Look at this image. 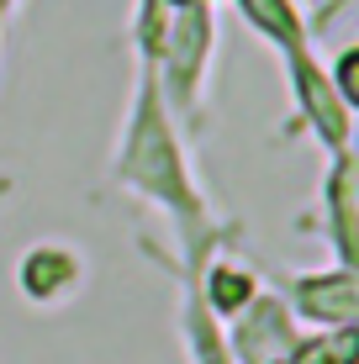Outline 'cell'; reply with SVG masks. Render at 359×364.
<instances>
[{
  "label": "cell",
  "mask_w": 359,
  "mask_h": 364,
  "mask_svg": "<svg viewBox=\"0 0 359 364\" xmlns=\"http://www.w3.org/2000/svg\"><path fill=\"white\" fill-rule=\"evenodd\" d=\"M180 328H185V348H191V364H238L227 333H222V317L201 301L195 280L185 285V311H180Z\"/></svg>",
  "instance_id": "4"
},
{
  "label": "cell",
  "mask_w": 359,
  "mask_h": 364,
  "mask_svg": "<svg viewBox=\"0 0 359 364\" xmlns=\"http://www.w3.org/2000/svg\"><path fill=\"white\" fill-rule=\"evenodd\" d=\"M328 80H333V90H338L343 106L359 111V43H354V48H343V53L333 58V74H328Z\"/></svg>",
  "instance_id": "8"
},
{
  "label": "cell",
  "mask_w": 359,
  "mask_h": 364,
  "mask_svg": "<svg viewBox=\"0 0 359 364\" xmlns=\"http://www.w3.org/2000/svg\"><path fill=\"white\" fill-rule=\"evenodd\" d=\"M74 269H80L74 254H64V248H37L32 259H21V291L32 301H53L74 285Z\"/></svg>",
  "instance_id": "7"
},
{
  "label": "cell",
  "mask_w": 359,
  "mask_h": 364,
  "mask_svg": "<svg viewBox=\"0 0 359 364\" xmlns=\"http://www.w3.org/2000/svg\"><path fill=\"white\" fill-rule=\"evenodd\" d=\"M286 306L312 328H359V264L286 280Z\"/></svg>",
  "instance_id": "3"
},
{
  "label": "cell",
  "mask_w": 359,
  "mask_h": 364,
  "mask_svg": "<svg viewBox=\"0 0 359 364\" xmlns=\"http://www.w3.org/2000/svg\"><path fill=\"white\" fill-rule=\"evenodd\" d=\"M117 180L175 217L180 243H185V264H201V259L217 254L222 232L212 228V217H206V200H201V191H195V180H191L185 143L175 132L169 100H164V90H159V74H154L148 58H143V80H138V100H132L127 132H122Z\"/></svg>",
  "instance_id": "1"
},
{
  "label": "cell",
  "mask_w": 359,
  "mask_h": 364,
  "mask_svg": "<svg viewBox=\"0 0 359 364\" xmlns=\"http://www.w3.org/2000/svg\"><path fill=\"white\" fill-rule=\"evenodd\" d=\"M243 16H249L254 32H264L280 53H296V48H312V32H306V16L296 0H238Z\"/></svg>",
  "instance_id": "5"
},
{
  "label": "cell",
  "mask_w": 359,
  "mask_h": 364,
  "mask_svg": "<svg viewBox=\"0 0 359 364\" xmlns=\"http://www.w3.org/2000/svg\"><path fill=\"white\" fill-rule=\"evenodd\" d=\"M286 69H291V95H296L301 122L323 137L328 154H343V148H349V137H354V117H349V106L338 100V90H333L328 69L312 58V48L286 53Z\"/></svg>",
  "instance_id": "2"
},
{
  "label": "cell",
  "mask_w": 359,
  "mask_h": 364,
  "mask_svg": "<svg viewBox=\"0 0 359 364\" xmlns=\"http://www.w3.org/2000/svg\"><path fill=\"white\" fill-rule=\"evenodd\" d=\"M280 364H359V328H317L306 338L296 333Z\"/></svg>",
  "instance_id": "6"
}]
</instances>
